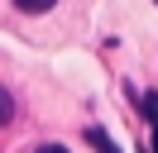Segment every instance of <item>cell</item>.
<instances>
[{
    "mask_svg": "<svg viewBox=\"0 0 158 153\" xmlns=\"http://www.w3.org/2000/svg\"><path fill=\"white\" fill-rule=\"evenodd\" d=\"M86 139H91V143H96V148H101V153H115V143H110V139H106V134H101V129H91V134H86Z\"/></svg>",
    "mask_w": 158,
    "mask_h": 153,
    "instance_id": "obj_3",
    "label": "cell"
},
{
    "mask_svg": "<svg viewBox=\"0 0 158 153\" xmlns=\"http://www.w3.org/2000/svg\"><path fill=\"white\" fill-rule=\"evenodd\" d=\"M39 153H67V148H62V143H43Z\"/></svg>",
    "mask_w": 158,
    "mask_h": 153,
    "instance_id": "obj_4",
    "label": "cell"
},
{
    "mask_svg": "<svg viewBox=\"0 0 158 153\" xmlns=\"http://www.w3.org/2000/svg\"><path fill=\"white\" fill-rule=\"evenodd\" d=\"M15 5H19L24 14H43V10H53L58 0H15Z\"/></svg>",
    "mask_w": 158,
    "mask_h": 153,
    "instance_id": "obj_2",
    "label": "cell"
},
{
    "mask_svg": "<svg viewBox=\"0 0 158 153\" xmlns=\"http://www.w3.org/2000/svg\"><path fill=\"white\" fill-rule=\"evenodd\" d=\"M10 120H15V96L5 91V86H0V129H5Z\"/></svg>",
    "mask_w": 158,
    "mask_h": 153,
    "instance_id": "obj_1",
    "label": "cell"
}]
</instances>
